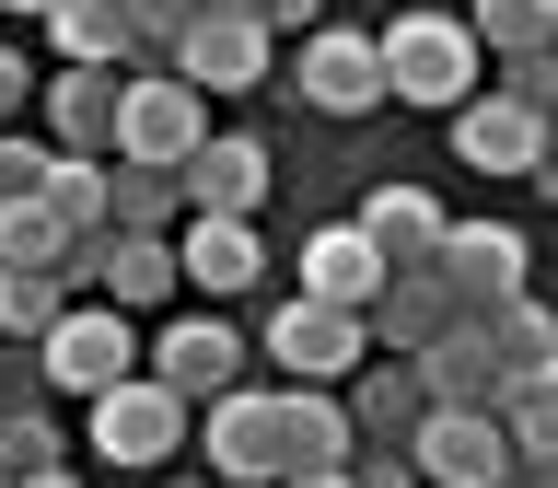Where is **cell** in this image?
Listing matches in <instances>:
<instances>
[{
    "label": "cell",
    "instance_id": "obj_14",
    "mask_svg": "<svg viewBox=\"0 0 558 488\" xmlns=\"http://www.w3.org/2000/svg\"><path fill=\"white\" fill-rule=\"evenodd\" d=\"M547 117H523L512 94H477V105H453V151H465V163L477 174H535L547 163Z\"/></svg>",
    "mask_w": 558,
    "mask_h": 488
},
{
    "label": "cell",
    "instance_id": "obj_2",
    "mask_svg": "<svg viewBox=\"0 0 558 488\" xmlns=\"http://www.w3.org/2000/svg\"><path fill=\"white\" fill-rule=\"evenodd\" d=\"M198 442H209V477H221V488H279V477H291V395H279V383L209 395Z\"/></svg>",
    "mask_w": 558,
    "mask_h": 488
},
{
    "label": "cell",
    "instance_id": "obj_32",
    "mask_svg": "<svg viewBox=\"0 0 558 488\" xmlns=\"http://www.w3.org/2000/svg\"><path fill=\"white\" fill-rule=\"evenodd\" d=\"M47 174H59V151H47V139H24V129H0V209H24V198H47Z\"/></svg>",
    "mask_w": 558,
    "mask_h": 488
},
{
    "label": "cell",
    "instance_id": "obj_45",
    "mask_svg": "<svg viewBox=\"0 0 558 488\" xmlns=\"http://www.w3.org/2000/svg\"><path fill=\"white\" fill-rule=\"evenodd\" d=\"M0 488H12V477H0Z\"/></svg>",
    "mask_w": 558,
    "mask_h": 488
},
{
    "label": "cell",
    "instance_id": "obj_46",
    "mask_svg": "<svg viewBox=\"0 0 558 488\" xmlns=\"http://www.w3.org/2000/svg\"><path fill=\"white\" fill-rule=\"evenodd\" d=\"M547 488H558V477H547Z\"/></svg>",
    "mask_w": 558,
    "mask_h": 488
},
{
    "label": "cell",
    "instance_id": "obj_43",
    "mask_svg": "<svg viewBox=\"0 0 558 488\" xmlns=\"http://www.w3.org/2000/svg\"><path fill=\"white\" fill-rule=\"evenodd\" d=\"M174 488H221V477H174Z\"/></svg>",
    "mask_w": 558,
    "mask_h": 488
},
{
    "label": "cell",
    "instance_id": "obj_18",
    "mask_svg": "<svg viewBox=\"0 0 558 488\" xmlns=\"http://www.w3.org/2000/svg\"><path fill=\"white\" fill-rule=\"evenodd\" d=\"M418 383H430V407H500V349H488V314H465L453 338H430L418 349Z\"/></svg>",
    "mask_w": 558,
    "mask_h": 488
},
{
    "label": "cell",
    "instance_id": "obj_4",
    "mask_svg": "<svg viewBox=\"0 0 558 488\" xmlns=\"http://www.w3.org/2000/svg\"><path fill=\"white\" fill-rule=\"evenodd\" d=\"M198 139H209V94L186 82V70H140L129 105H117V163L186 174V163H198Z\"/></svg>",
    "mask_w": 558,
    "mask_h": 488
},
{
    "label": "cell",
    "instance_id": "obj_17",
    "mask_svg": "<svg viewBox=\"0 0 558 488\" xmlns=\"http://www.w3.org/2000/svg\"><path fill=\"white\" fill-rule=\"evenodd\" d=\"M47 47H59L70 70H151L129 0H59V12H47Z\"/></svg>",
    "mask_w": 558,
    "mask_h": 488
},
{
    "label": "cell",
    "instance_id": "obj_12",
    "mask_svg": "<svg viewBox=\"0 0 558 488\" xmlns=\"http://www.w3.org/2000/svg\"><path fill=\"white\" fill-rule=\"evenodd\" d=\"M268 59H279V47H268V12H209V24L174 47V70H186L198 94H256Z\"/></svg>",
    "mask_w": 558,
    "mask_h": 488
},
{
    "label": "cell",
    "instance_id": "obj_39",
    "mask_svg": "<svg viewBox=\"0 0 558 488\" xmlns=\"http://www.w3.org/2000/svg\"><path fill=\"white\" fill-rule=\"evenodd\" d=\"M535 186H547V209H558V139H547V163H535Z\"/></svg>",
    "mask_w": 558,
    "mask_h": 488
},
{
    "label": "cell",
    "instance_id": "obj_31",
    "mask_svg": "<svg viewBox=\"0 0 558 488\" xmlns=\"http://www.w3.org/2000/svg\"><path fill=\"white\" fill-rule=\"evenodd\" d=\"M47 209H59L70 233H117V221H105V163H70V151H59V174H47Z\"/></svg>",
    "mask_w": 558,
    "mask_h": 488
},
{
    "label": "cell",
    "instance_id": "obj_38",
    "mask_svg": "<svg viewBox=\"0 0 558 488\" xmlns=\"http://www.w3.org/2000/svg\"><path fill=\"white\" fill-rule=\"evenodd\" d=\"M12 488H82V477H70V465H47V477H12Z\"/></svg>",
    "mask_w": 558,
    "mask_h": 488
},
{
    "label": "cell",
    "instance_id": "obj_40",
    "mask_svg": "<svg viewBox=\"0 0 558 488\" xmlns=\"http://www.w3.org/2000/svg\"><path fill=\"white\" fill-rule=\"evenodd\" d=\"M0 12H35V24H47V12H59V0H0Z\"/></svg>",
    "mask_w": 558,
    "mask_h": 488
},
{
    "label": "cell",
    "instance_id": "obj_16",
    "mask_svg": "<svg viewBox=\"0 0 558 488\" xmlns=\"http://www.w3.org/2000/svg\"><path fill=\"white\" fill-rule=\"evenodd\" d=\"M361 233H373L384 279H396V268H430L453 221H442V198H430V186H408V174H396V186H373V198H361Z\"/></svg>",
    "mask_w": 558,
    "mask_h": 488
},
{
    "label": "cell",
    "instance_id": "obj_15",
    "mask_svg": "<svg viewBox=\"0 0 558 488\" xmlns=\"http://www.w3.org/2000/svg\"><path fill=\"white\" fill-rule=\"evenodd\" d=\"M361 326H373V349H396V361H418L430 338H453V326H465V303H453V291H442L430 268H396V279L373 291V314H361Z\"/></svg>",
    "mask_w": 558,
    "mask_h": 488
},
{
    "label": "cell",
    "instance_id": "obj_25",
    "mask_svg": "<svg viewBox=\"0 0 558 488\" xmlns=\"http://www.w3.org/2000/svg\"><path fill=\"white\" fill-rule=\"evenodd\" d=\"M186 291V268H174V233H117V256H105V303L117 314H151Z\"/></svg>",
    "mask_w": 558,
    "mask_h": 488
},
{
    "label": "cell",
    "instance_id": "obj_34",
    "mask_svg": "<svg viewBox=\"0 0 558 488\" xmlns=\"http://www.w3.org/2000/svg\"><path fill=\"white\" fill-rule=\"evenodd\" d=\"M500 94H512L523 117H547V129H558V47H523V59H500Z\"/></svg>",
    "mask_w": 558,
    "mask_h": 488
},
{
    "label": "cell",
    "instance_id": "obj_1",
    "mask_svg": "<svg viewBox=\"0 0 558 488\" xmlns=\"http://www.w3.org/2000/svg\"><path fill=\"white\" fill-rule=\"evenodd\" d=\"M477 24L465 12H396L384 24V94L396 105H430V117H453V105H477Z\"/></svg>",
    "mask_w": 558,
    "mask_h": 488
},
{
    "label": "cell",
    "instance_id": "obj_6",
    "mask_svg": "<svg viewBox=\"0 0 558 488\" xmlns=\"http://www.w3.org/2000/svg\"><path fill=\"white\" fill-rule=\"evenodd\" d=\"M408 465H418V488H512L523 465H512V430L488 407H430V430L408 442Z\"/></svg>",
    "mask_w": 558,
    "mask_h": 488
},
{
    "label": "cell",
    "instance_id": "obj_30",
    "mask_svg": "<svg viewBox=\"0 0 558 488\" xmlns=\"http://www.w3.org/2000/svg\"><path fill=\"white\" fill-rule=\"evenodd\" d=\"M59 465V418L47 407H0V477H47Z\"/></svg>",
    "mask_w": 558,
    "mask_h": 488
},
{
    "label": "cell",
    "instance_id": "obj_28",
    "mask_svg": "<svg viewBox=\"0 0 558 488\" xmlns=\"http://www.w3.org/2000/svg\"><path fill=\"white\" fill-rule=\"evenodd\" d=\"M59 256H70V221H59L47 198L0 209V268H47V279H59Z\"/></svg>",
    "mask_w": 558,
    "mask_h": 488
},
{
    "label": "cell",
    "instance_id": "obj_36",
    "mask_svg": "<svg viewBox=\"0 0 558 488\" xmlns=\"http://www.w3.org/2000/svg\"><path fill=\"white\" fill-rule=\"evenodd\" d=\"M268 35H326V0H268Z\"/></svg>",
    "mask_w": 558,
    "mask_h": 488
},
{
    "label": "cell",
    "instance_id": "obj_42",
    "mask_svg": "<svg viewBox=\"0 0 558 488\" xmlns=\"http://www.w3.org/2000/svg\"><path fill=\"white\" fill-rule=\"evenodd\" d=\"M209 12H268V0H209Z\"/></svg>",
    "mask_w": 558,
    "mask_h": 488
},
{
    "label": "cell",
    "instance_id": "obj_10",
    "mask_svg": "<svg viewBox=\"0 0 558 488\" xmlns=\"http://www.w3.org/2000/svg\"><path fill=\"white\" fill-rule=\"evenodd\" d=\"M256 209H268V139L209 129L186 163V221H256Z\"/></svg>",
    "mask_w": 558,
    "mask_h": 488
},
{
    "label": "cell",
    "instance_id": "obj_13",
    "mask_svg": "<svg viewBox=\"0 0 558 488\" xmlns=\"http://www.w3.org/2000/svg\"><path fill=\"white\" fill-rule=\"evenodd\" d=\"M117 105H129V70H59L47 82V151L105 163L117 151Z\"/></svg>",
    "mask_w": 558,
    "mask_h": 488
},
{
    "label": "cell",
    "instance_id": "obj_26",
    "mask_svg": "<svg viewBox=\"0 0 558 488\" xmlns=\"http://www.w3.org/2000/svg\"><path fill=\"white\" fill-rule=\"evenodd\" d=\"M488 59H523V47H558V0H465Z\"/></svg>",
    "mask_w": 558,
    "mask_h": 488
},
{
    "label": "cell",
    "instance_id": "obj_29",
    "mask_svg": "<svg viewBox=\"0 0 558 488\" xmlns=\"http://www.w3.org/2000/svg\"><path fill=\"white\" fill-rule=\"evenodd\" d=\"M59 314H70V291H59L47 268H0V338H35V349H47Z\"/></svg>",
    "mask_w": 558,
    "mask_h": 488
},
{
    "label": "cell",
    "instance_id": "obj_3",
    "mask_svg": "<svg viewBox=\"0 0 558 488\" xmlns=\"http://www.w3.org/2000/svg\"><path fill=\"white\" fill-rule=\"evenodd\" d=\"M186 395H174L163 373H129V383H105L94 395V453L105 465H129V477H151V465H174L186 453Z\"/></svg>",
    "mask_w": 558,
    "mask_h": 488
},
{
    "label": "cell",
    "instance_id": "obj_37",
    "mask_svg": "<svg viewBox=\"0 0 558 488\" xmlns=\"http://www.w3.org/2000/svg\"><path fill=\"white\" fill-rule=\"evenodd\" d=\"M35 105V82H24V59H12V47H0V129H12V117H24Z\"/></svg>",
    "mask_w": 558,
    "mask_h": 488
},
{
    "label": "cell",
    "instance_id": "obj_7",
    "mask_svg": "<svg viewBox=\"0 0 558 488\" xmlns=\"http://www.w3.org/2000/svg\"><path fill=\"white\" fill-rule=\"evenodd\" d=\"M303 105L314 117H373V105H396L384 94V35H361V24H326V35H303Z\"/></svg>",
    "mask_w": 558,
    "mask_h": 488
},
{
    "label": "cell",
    "instance_id": "obj_41",
    "mask_svg": "<svg viewBox=\"0 0 558 488\" xmlns=\"http://www.w3.org/2000/svg\"><path fill=\"white\" fill-rule=\"evenodd\" d=\"M279 488H349V477H279Z\"/></svg>",
    "mask_w": 558,
    "mask_h": 488
},
{
    "label": "cell",
    "instance_id": "obj_11",
    "mask_svg": "<svg viewBox=\"0 0 558 488\" xmlns=\"http://www.w3.org/2000/svg\"><path fill=\"white\" fill-rule=\"evenodd\" d=\"M151 373L186 395V407H209V395H233L244 373V338L221 326V314H163V338H151Z\"/></svg>",
    "mask_w": 558,
    "mask_h": 488
},
{
    "label": "cell",
    "instance_id": "obj_35",
    "mask_svg": "<svg viewBox=\"0 0 558 488\" xmlns=\"http://www.w3.org/2000/svg\"><path fill=\"white\" fill-rule=\"evenodd\" d=\"M349 488H418V465H408V453H361V465H349Z\"/></svg>",
    "mask_w": 558,
    "mask_h": 488
},
{
    "label": "cell",
    "instance_id": "obj_19",
    "mask_svg": "<svg viewBox=\"0 0 558 488\" xmlns=\"http://www.w3.org/2000/svg\"><path fill=\"white\" fill-rule=\"evenodd\" d=\"M373 291H384V256H373V233H361V221H326V233L303 244V303L373 314Z\"/></svg>",
    "mask_w": 558,
    "mask_h": 488
},
{
    "label": "cell",
    "instance_id": "obj_23",
    "mask_svg": "<svg viewBox=\"0 0 558 488\" xmlns=\"http://www.w3.org/2000/svg\"><path fill=\"white\" fill-rule=\"evenodd\" d=\"M174 268H186V291H256V268H268V244H256V221H186L174 233Z\"/></svg>",
    "mask_w": 558,
    "mask_h": 488
},
{
    "label": "cell",
    "instance_id": "obj_44",
    "mask_svg": "<svg viewBox=\"0 0 558 488\" xmlns=\"http://www.w3.org/2000/svg\"><path fill=\"white\" fill-rule=\"evenodd\" d=\"M0 407H12V395H0Z\"/></svg>",
    "mask_w": 558,
    "mask_h": 488
},
{
    "label": "cell",
    "instance_id": "obj_9",
    "mask_svg": "<svg viewBox=\"0 0 558 488\" xmlns=\"http://www.w3.org/2000/svg\"><path fill=\"white\" fill-rule=\"evenodd\" d=\"M430 279H442L465 314L523 303V233H512V221H453V233H442V256H430Z\"/></svg>",
    "mask_w": 558,
    "mask_h": 488
},
{
    "label": "cell",
    "instance_id": "obj_33",
    "mask_svg": "<svg viewBox=\"0 0 558 488\" xmlns=\"http://www.w3.org/2000/svg\"><path fill=\"white\" fill-rule=\"evenodd\" d=\"M140 12V47H151V70H174V47L209 24V0H129Z\"/></svg>",
    "mask_w": 558,
    "mask_h": 488
},
{
    "label": "cell",
    "instance_id": "obj_22",
    "mask_svg": "<svg viewBox=\"0 0 558 488\" xmlns=\"http://www.w3.org/2000/svg\"><path fill=\"white\" fill-rule=\"evenodd\" d=\"M488 418L512 430V465H523V488H547V477H558V361H547V373H512Z\"/></svg>",
    "mask_w": 558,
    "mask_h": 488
},
{
    "label": "cell",
    "instance_id": "obj_24",
    "mask_svg": "<svg viewBox=\"0 0 558 488\" xmlns=\"http://www.w3.org/2000/svg\"><path fill=\"white\" fill-rule=\"evenodd\" d=\"M105 221H117V233H186V174L105 163Z\"/></svg>",
    "mask_w": 558,
    "mask_h": 488
},
{
    "label": "cell",
    "instance_id": "obj_21",
    "mask_svg": "<svg viewBox=\"0 0 558 488\" xmlns=\"http://www.w3.org/2000/svg\"><path fill=\"white\" fill-rule=\"evenodd\" d=\"M349 418H361V453H408L418 430H430V383H418V361H373V383L349 395Z\"/></svg>",
    "mask_w": 558,
    "mask_h": 488
},
{
    "label": "cell",
    "instance_id": "obj_20",
    "mask_svg": "<svg viewBox=\"0 0 558 488\" xmlns=\"http://www.w3.org/2000/svg\"><path fill=\"white\" fill-rule=\"evenodd\" d=\"M279 395H291V477H349L361 465L349 395H326V383H279Z\"/></svg>",
    "mask_w": 558,
    "mask_h": 488
},
{
    "label": "cell",
    "instance_id": "obj_5",
    "mask_svg": "<svg viewBox=\"0 0 558 488\" xmlns=\"http://www.w3.org/2000/svg\"><path fill=\"white\" fill-rule=\"evenodd\" d=\"M35 361H47V383H59V395H82V407H94L105 383L140 373V338H129V314H117V303H70L59 326H47V349H35Z\"/></svg>",
    "mask_w": 558,
    "mask_h": 488
},
{
    "label": "cell",
    "instance_id": "obj_27",
    "mask_svg": "<svg viewBox=\"0 0 558 488\" xmlns=\"http://www.w3.org/2000/svg\"><path fill=\"white\" fill-rule=\"evenodd\" d=\"M488 349H500V373H547V361H558V314L523 291V303L488 314Z\"/></svg>",
    "mask_w": 558,
    "mask_h": 488
},
{
    "label": "cell",
    "instance_id": "obj_8",
    "mask_svg": "<svg viewBox=\"0 0 558 488\" xmlns=\"http://www.w3.org/2000/svg\"><path fill=\"white\" fill-rule=\"evenodd\" d=\"M361 349H373V326L338 314V303H279V314H268L279 383H338V373H361Z\"/></svg>",
    "mask_w": 558,
    "mask_h": 488
}]
</instances>
